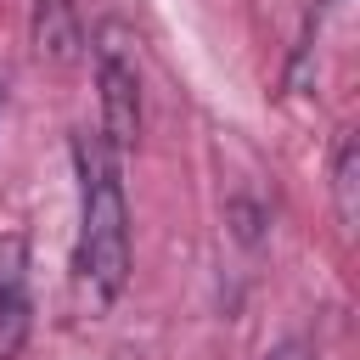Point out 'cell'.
<instances>
[{
  "label": "cell",
  "instance_id": "6da1fadb",
  "mask_svg": "<svg viewBox=\"0 0 360 360\" xmlns=\"http://www.w3.org/2000/svg\"><path fill=\"white\" fill-rule=\"evenodd\" d=\"M79 169V236H73V298L84 315H107L129 287V202L118 158L101 135H73Z\"/></svg>",
  "mask_w": 360,
  "mask_h": 360
},
{
  "label": "cell",
  "instance_id": "277c9868",
  "mask_svg": "<svg viewBox=\"0 0 360 360\" xmlns=\"http://www.w3.org/2000/svg\"><path fill=\"white\" fill-rule=\"evenodd\" d=\"M34 51L45 62H73L84 51V28L73 0H34Z\"/></svg>",
  "mask_w": 360,
  "mask_h": 360
},
{
  "label": "cell",
  "instance_id": "8992f818",
  "mask_svg": "<svg viewBox=\"0 0 360 360\" xmlns=\"http://www.w3.org/2000/svg\"><path fill=\"white\" fill-rule=\"evenodd\" d=\"M264 360H315V349H309L304 338H287V343H276Z\"/></svg>",
  "mask_w": 360,
  "mask_h": 360
},
{
  "label": "cell",
  "instance_id": "3957f363",
  "mask_svg": "<svg viewBox=\"0 0 360 360\" xmlns=\"http://www.w3.org/2000/svg\"><path fill=\"white\" fill-rule=\"evenodd\" d=\"M34 332V259L28 236L6 231L0 236V360H17Z\"/></svg>",
  "mask_w": 360,
  "mask_h": 360
},
{
  "label": "cell",
  "instance_id": "7a4b0ae2",
  "mask_svg": "<svg viewBox=\"0 0 360 360\" xmlns=\"http://www.w3.org/2000/svg\"><path fill=\"white\" fill-rule=\"evenodd\" d=\"M96 90H101V141L112 158L135 152L141 141V68L129 51V34L107 22L96 34Z\"/></svg>",
  "mask_w": 360,
  "mask_h": 360
},
{
  "label": "cell",
  "instance_id": "5b68a950",
  "mask_svg": "<svg viewBox=\"0 0 360 360\" xmlns=\"http://www.w3.org/2000/svg\"><path fill=\"white\" fill-rule=\"evenodd\" d=\"M332 202H338L343 231H354V219H360V141H354V129L338 135V152H332Z\"/></svg>",
  "mask_w": 360,
  "mask_h": 360
}]
</instances>
